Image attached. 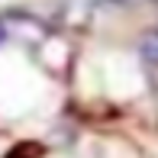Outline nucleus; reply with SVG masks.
I'll use <instances>...</instances> for the list:
<instances>
[{
    "instance_id": "1",
    "label": "nucleus",
    "mask_w": 158,
    "mask_h": 158,
    "mask_svg": "<svg viewBox=\"0 0 158 158\" xmlns=\"http://www.w3.org/2000/svg\"><path fill=\"white\" fill-rule=\"evenodd\" d=\"M139 52H142V58H145L148 64H155V68H158V32H145V35H142Z\"/></svg>"
},
{
    "instance_id": "2",
    "label": "nucleus",
    "mask_w": 158,
    "mask_h": 158,
    "mask_svg": "<svg viewBox=\"0 0 158 158\" xmlns=\"http://www.w3.org/2000/svg\"><path fill=\"white\" fill-rule=\"evenodd\" d=\"M113 3H139V0H113Z\"/></svg>"
}]
</instances>
